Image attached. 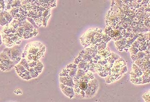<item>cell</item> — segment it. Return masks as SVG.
Here are the masks:
<instances>
[{
    "mask_svg": "<svg viewBox=\"0 0 150 102\" xmlns=\"http://www.w3.org/2000/svg\"><path fill=\"white\" fill-rule=\"evenodd\" d=\"M86 87H87V85L83 83H82V84L80 85V87L81 89H84L86 88Z\"/></svg>",
    "mask_w": 150,
    "mask_h": 102,
    "instance_id": "7a4b0ae2",
    "label": "cell"
},
{
    "mask_svg": "<svg viewBox=\"0 0 150 102\" xmlns=\"http://www.w3.org/2000/svg\"><path fill=\"white\" fill-rule=\"evenodd\" d=\"M45 52V47L39 42L28 43L26 46L25 55L29 60H36L39 59Z\"/></svg>",
    "mask_w": 150,
    "mask_h": 102,
    "instance_id": "6da1fadb",
    "label": "cell"
}]
</instances>
